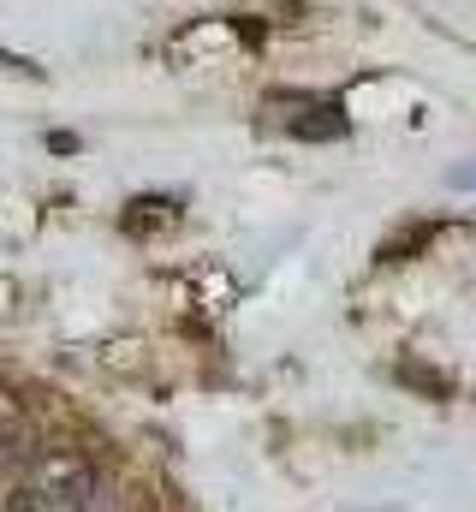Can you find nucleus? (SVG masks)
Here are the masks:
<instances>
[{
	"label": "nucleus",
	"mask_w": 476,
	"mask_h": 512,
	"mask_svg": "<svg viewBox=\"0 0 476 512\" xmlns=\"http://www.w3.org/2000/svg\"><path fill=\"white\" fill-rule=\"evenodd\" d=\"M102 501V477H96V465L84 459V453H72V447H54V453H42L18 483H12V512H96Z\"/></svg>",
	"instance_id": "obj_1"
},
{
	"label": "nucleus",
	"mask_w": 476,
	"mask_h": 512,
	"mask_svg": "<svg viewBox=\"0 0 476 512\" xmlns=\"http://www.w3.org/2000/svg\"><path fill=\"white\" fill-rule=\"evenodd\" d=\"M36 459H42V441H36L30 411H24L12 393H0V477H6V483H18Z\"/></svg>",
	"instance_id": "obj_2"
},
{
	"label": "nucleus",
	"mask_w": 476,
	"mask_h": 512,
	"mask_svg": "<svg viewBox=\"0 0 476 512\" xmlns=\"http://www.w3.org/2000/svg\"><path fill=\"white\" fill-rule=\"evenodd\" d=\"M268 108L280 114V126L298 131V137H340L346 131V114L334 102H316V96H274Z\"/></svg>",
	"instance_id": "obj_3"
}]
</instances>
